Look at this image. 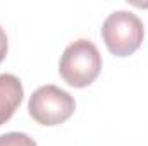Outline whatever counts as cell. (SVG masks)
Returning <instances> with one entry per match:
<instances>
[{
  "mask_svg": "<svg viewBox=\"0 0 148 146\" xmlns=\"http://www.w3.org/2000/svg\"><path fill=\"white\" fill-rule=\"evenodd\" d=\"M0 146H36V143L24 132H7L0 136Z\"/></svg>",
  "mask_w": 148,
  "mask_h": 146,
  "instance_id": "obj_5",
  "label": "cell"
},
{
  "mask_svg": "<svg viewBox=\"0 0 148 146\" xmlns=\"http://www.w3.org/2000/svg\"><path fill=\"white\" fill-rule=\"evenodd\" d=\"M7 48H9V41H7V35L3 31V28L0 26V62L5 59L7 55Z\"/></svg>",
  "mask_w": 148,
  "mask_h": 146,
  "instance_id": "obj_6",
  "label": "cell"
},
{
  "mask_svg": "<svg viewBox=\"0 0 148 146\" xmlns=\"http://www.w3.org/2000/svg\"><path fill=\"white\" fill-rule=\"evenodd\" d=\"M102 71V55L98 48L90 40H76L71 43L59 64V72L62 79L74 88L90 86Z\"/></svg>",
  "mask_w": 148,
  "mask_h": 146,
  "instance_id": "obj_1",
  "label": "cell"
},
{
  "mask_svg": "<svg viewBox=\"0 0 148 146\" xmlns=\"http://www.w3.org/2000/svg\"><path fill=\"white\" fill-rule=\"evenodd\" d=\"M29 115L41 126H59L66 122L76 110L74 98L64 89L47 84L38 88L28 103Z\"/></svg>",
  "mask_w": 148,
  "mask_h": 146,
  "instance_id": "obj_3",
  "label": "cell"
},
{
  "mask_svg": "<svg viewBox=\"0 0 148 146\" xmlns=\"http://www.w3.org/2000/svg\"><path fill=\"white\" fill-rule=\"evenodd\" d=\"M24 96L23 84L14 74H0V126L5 124Z\"/></svg>",
  "mask_w": 148,
  "mask_h": 146,
  "instance_id": "obj_4",
  "label": "cell"
},
{
  "mask_svg": "<svg viewBox=\"0 0 148 146\" xmlns=\"http://www.w3.org/2000/svg\"><path fill=\"white\" fill-rule=\"evenodd\" d=\"M143 23L129 10H115L103 21L102 36L110 50L117 57H127L134 53L143 41Z\"/></svg>",
  "mask_w": 148,
  "mask_h": 146,
  "instance_id": "obj_2",
  "label": "cell"
}]
</instances>
